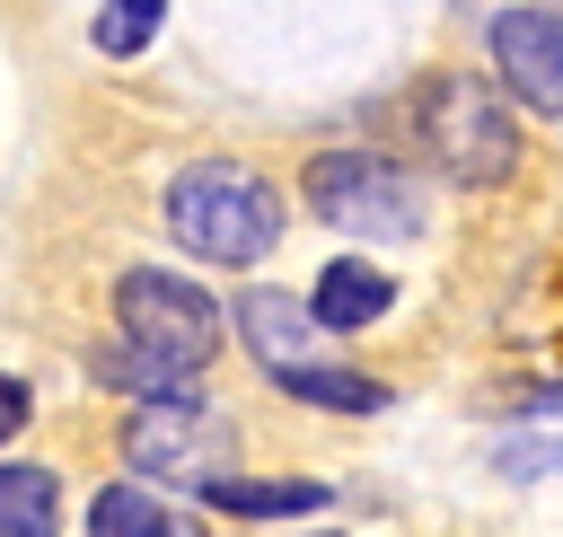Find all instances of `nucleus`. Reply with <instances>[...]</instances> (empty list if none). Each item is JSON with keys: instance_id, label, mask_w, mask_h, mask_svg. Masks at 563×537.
Segmentation results:
<instances>
[{"instance_id": "f257e3e1", "label": "nucleus", "mask_w": 563, "mask_h": 537, "mask_svg": "<svg viewBox=\"0 0 563 537\" xmlns=\"http://www.w3.org/2000/svg\"><path fill=\"white\" fill-rule=\"evenodd\" d=\"M167 229L202 264H255L282 238V194L238 158H202V167H185L167 185Z\"/></svg>"}, {"instance_id": "f03ea898", "label": "nucleus", "mask_w": 563, "mask_h": 537, "mask_svg": "<svg viewBox=\"0 0 563 537\" xmlns=\"http://www.w3.org/2000/svg\"><path fill=\"white\" fill-rule=\"evenodd\" d=\"M413 132H422L431 167L457 176V185H501V176L519 167V132H510V106H501L493 79H466V70L422 79V97H413Z\"/></svg>"}, {"instance_id": "7ed1b4c3", "label": "nucleus", "mask_w": 563, "mask_h": 537, "mask_svg": "<svg viewBox=\"0 0 563 537\" xmlns=\"http://www.w3.org/2000/svg\"><path fill=\"white\" fill-rule=\"evenodd\" d=\"M114 317H123V343L176 379H194L211 352H220V308L185 282V273H123L114 282Z\"/></svg>"}, {"instance_id": "20e7f679", "label": "nucleus", "mask_w": 563, "mask_h": 537, "mask_svg": "<svg viewBox=\"0 0 563 537\" xmlns=\"http://www.w3.org/2000/svg\"><path fill=\"white\" fill-rule=\"evenodd\" d=\"M308 211L352 229V238H413L422 185L378 150H325V158H308Z\"/></svg>"}, {"instance_id": "39448f33", "label": "nucleus", "mask_w": 563, "mask_h": 537, "mask_svg": "<svg viewBox=\"0 0 563 537\" xmlns=\"http://www.w3.org/2000/svg\"><path fill=\"white\" fill-rule=\"evenodd\" d=\"M123 458L158 484H220L229 475V423L194 396H150L132 423H123Z\"/></svg>"}, {"instance_id": "423d86ee", "label": "nucleus", "mask_w": 563, "mask_h": 537, "mask_svg": "<svg viewBox=\"0 0 563 537\" xmlns=\"http://www.w3.org/2000/svg\"><path fill=\"white\" fill-rule=\"evenodd\" d=\"M493 62L501 88L537 114H563V18L554 9H501L493 18Z\"/></svg>"}, {"instance_id": "0eeeda50", "label": "nucleus", "mask_w": 563, "mask_h": 537, "mask_svg": "<svg viewBox=\"0 0 563 537\" xmlns=\"http://www.w3.org/2000/svg\"><path fill=\"white\" fill-rule=\"evenodd\" d=\"M317 326H334V335H361V326H378L387 308H396V282L378 273V264H361V255H343V264H325L317 273Z\"/></svg>"}, {"instance_id": "6e6552de", "label": "nucleus", "mask_w": 563, "mask_h": 537, "mask_svg": "<svg viewBox=\"0 0 563 537\" xmlns=\"http://www.w3.org/2000/svg\"><path fill=\"white\" fill-rule=\"evenodd\" d=\"M238 326H246V343H255L264 370H299V361H308L317 308H299L290 291H246V299H238Z\"/></svg>"}, {"instance_id": "1a4fd4ad", "label": "nucleus", "mask_w": 563, "mask_h": 537, "mask_svg": "<svg viewBox=\"0 0 563 537\" xmlns=\"http://www.w3.org/2000/svg\"><path fill=\"white\" fill-rule=\"evenodd\" d=\"M273 387H290L299 405H334V414H378L387 387L361 379V370H325V361H299V370H273Z\"/></svg>"}, {"instance_id": "9d476101", "label": "nucleus", "mask_w": 563, "mask_h": 537, "mask_svg": "<svg viewBox=\"0 0 563 537\" xmlns=\"http://www.w3.org/2000/svg\"><path fill=\"white\" fill-rule=\"evenodd\" d=\"M202 502H211V511H238V519H290V511H317V502H325V484H308V475H290V484H246V475H220Z\"/></svg>"}, {"instance_id": "9b49d317", "label": "nucleus", "mask_w": 563, "mask_h": 537, "mask_svg": "<svg viewBox=\"0 0 563 537\" xmlns=\"http://www.w3.org/2000/svg\"><path fill=\"white\" fill-rule=\"evenodd\" d=\"M88 537H176V519H167L158 493H141V484H106V493L88 502Z\"/></svg>"}, {"instance_id": "f8f14e48", "label": "nucleus", "mask_w": 563, "mask_h": 537, "mask_svg": "<svg viewBox=\"0 0 563 537\" xmlns=\"http://www.w3.org/2000/svg\"><path fill=\"white\" fill-rule=\"evenodd\" d=\"M62 502V484L44 467H0V528H44Z\"/></svg>"}, {"instance_id": "ddd939ff", "label": "nucleus", "mask_w": 563, "mask_h": 537, "mask_svg": "<svg viewBox=\"0 0 563 537\" xmlns=\"http://www.w3.org/2000/svg\"><path fill=\"white\" fill-rule=\"evenodd\" d=\"M158 9L167 0H106L97 9V53H141L158 35Z\"/></svg>"}, {"instance_id": "4468645a", "label": "nucleus", "mask_w": 563, "mask_h": 537, "mask_svg": "<svg viewBox=\"0 0 563 537\" xmlns=\"http://www.w3.org/2000/svg\"><path fill=\"white\" fill-rule=\"evenodd\" d=\"M9 431H26V379L0 370V440H9Z\"/></svg>"}, {"instance_id": "2eb2a0df", "label": "nucleus", "mask_w": 563, "mask_h": 537, "mask_svg": "<svg viewBox=\"0 0 563 537\" xmlns=\"http://www.w3.org/2000/svg\"><path fill=\"white\" fill-rule=\"evenodd\" d=\"M0 537H53V528H0Z\"/></svg>"}]
</instances>
